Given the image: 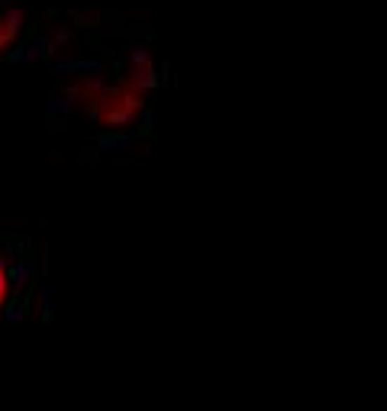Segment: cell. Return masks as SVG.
<instances>
[{
	"mask_svg": "<svg viewBox=\"0 0 387 411\" xmlns=\"http://www.w3.org/2000/svg\"><path fill=\"white\" fill-rule=\"evenodd\" d=\"M23 317H26V305L20 298H13L7 305V311H4V321H7V324H20Z\"/></svg>",
	"mask_w": 387,
	"mask_h": 411,
	"instance_id": "ba28073f",
	"label": "cell"
},
{
	"mask_svg": "<svg viewBox=\"0 0 387 411\" xmlns=\"http://www.w3.org/2000/svg\"><path fill=\"white\" fill-rule=\"evenodd\" d=\"M158 72H155V65H133L129 68V81H126V88L136 91V94H143V91H152L158 88Z\"/></svg>",
	"mask_w": 387,
	"mask_h": 411,
	"instance_id": "6da1fadb",
	"label": "cell"
},
{
	"mask_svg": "<svg viewBox=\"0 0 387 411\" xmlns=\"http://www.w3.org/2000/svg\"><path fill=\"white\" fill-rule=\"evenodd\" d=\"M58 56V46L52 39H42V58H48V62H52V58Z\"/></svg>",
	"mask_w": 387,
	"mask_h": 411,
	"instance_id": "7c38bea8",
	"label": "cell"
},
{
	"mask_svg": "<svg viewBox=\"0 0 387 411\" xmlns=\"http://www.w3.org/2000/svg\"><path fill=\"white\" fill-rule=\"evenodd\" d=\"M4 23H7V30L16 36V32L23 30V23H26V13H23L20 7H10L7 13H4Z\"/></svg>",
	"mask_w": 387,
	"mask_h": 411,
	"instance_id": "8992f818",
	"label": "cell"
},
{
	"mask_svg": "<svg viewBox=\"0 0 387 411\" xmlns=\"http://www.w3.org/2000/svg\"><path fill=\"white\" fill-rule=\"evenodd\" d=\"M72 97H62V94H55V97H48V117H65V113H72Z\"/></svg>",
	"mask_w": 387,
	"mask_h": 411,
	"instance_id": "5b68a950",
	"label": "cell"
},
{
	"mask_svg": "<svg viewBox=\"0 0 387 411\" xmlns=\"http://www.w3.org/2000/svg\"><path fill=\"white\" fill-rule=\"evenodd\" d=\"M52 68L58 75H87V78H100L103 62L91 58V62H68V58H52Z\"/></svg>",
	"mask_w": 387,
	"mask_h": 411,
	"instance_id": "7a4b0ae2",
	"label": "cell"
},
{
	"mask_svg": "<svg viewBox=\"0 0 387 411\" xmlns=\"http://www.w3.org/2000/svg\"><path fill=\"white\" fill-rule=\"evenodd\" d=\"M0 62H4V56H0Z\"/></svg>",
	"mask_w": 387,
	"mask_h": 411,
	"instance_id": "9a60e30c",
	"label": "cell"
},
{
	"mask_svg": "<svg viewBox=\"0 0 387 411\" xmlns=\"http://www.w3.org/2000/svg\"><path fill=\"white\" fill-rule=\"evenodd\" d=\"M149 127H152V110H145L143 117L136 120V129H139V133H149Z\"/></svg>",
	"mask_w": 387,
	"mask_h": 411,
	"instance_id": "4fadbf2b",
	"label": "cell"
},
{
	"mask_svg": "<svg viewBox=\"0 0 387 411\" xmlns=\"http://www.w3.org/2000/svg\"><path fill=\"white\" fill-rule=\"evenodd\" d=\"M39 317L52 321V285H39Z\"/></svg>",
	"mask_w": 387,
	"mask_h": 411,
	"instance_id": "52a82bcc",
	"label": "cell"
},
{
	"mask_svg": "<svg viewBox=\"0 0 387 411\" xmlns=\"http://www.w3.org/2000/svg\"><path fill=\"white\" fill-rule=\"evenodd\" d=\"M72 39V30H68V26H58L55 32H52V42H55V46H62V42H68Z\"/></svg>",
	"mask_w": 387,
	"mask_h": 411,
	"instance_id": "8fae6325",
	"label": "cell"
},
{
	"mask_svg": "<svg viewBox=\"0 0 387 411\" xmlns=\"http://www.w3.org/2000/svg\"><path fill=\"white\" fill-rule=\"evenodd\" d=\"M29 282H32V272H29L26 263H13V266H7V285H10V291H13V298H20V295L29 289Z\"/></svg>",
	"mask_w": 387,
	"mask_h": 411,
	"instance_id": "3957f363",
	"label": "cell"
},
{
	"mask_svg": "<svg viewBox=\"0 0 387 411\" xmlns=\"http://www.w3.org/2000/svg\"><path fill=\"white\" fill-rule=\"evenodd\" d=\"M7 295H10V285H7V272H0V305L7 301Z\"/></svg>",
	"mask_w": 387,
	"mask_h": 411,
	"instance_id": "5bb4252c",
	"label": "cell"
},
{
	"mask_svg": "<svg viewBox=\"0 0 387 411\" xmlns=\"http://www.w3.org/2000/svg\"><path fill=\"white\" fill-rule=\"evenodd\" d=\"M129 65H155V62H152V52H149V49L133 46V49H129Z\"/></svg>",
	"mask_w": 387,
	"mask_h": 411,
	"instance_id": "9c48e42d",
	"label": "cell"
},
{
	"mask_svg": "<svg viewBox=\"0 0 387 411\" xmlns=\"http://www.w3.org/2000/svg\"><path fill=\"white\" fill-rule=\"evenodd\" d=\"M10 42H13V32L7 30V23H4V16H0V52H4V49H7Z\"/></svg>",
	"mask_w": 387,
	"mask_h": 411,
	"instance_id": "30bf717a",
	"label": "cell"
},
{
	"mask_svg": "<svg viewBox=\"0 0 387 411\" xmlns=\"http://www.w3.org/2000/svg\"><path fill=\"white\" fill-rule=\"evenodd\" d=\"M133 146V137L129 133H117V129H103L97 137V149L100 153H117V149H129Z\"/></svg>",
	"mask_w": 387,
	"mask_h": 411,
	"instance_id": "277c9868",
	"label": "cell"
}]
</instances>
